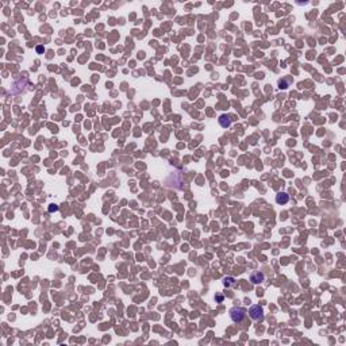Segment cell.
Returning <instances> with one entry per match:
<instances>
[{
	"label": "cell",
	"mask_w": 346,
	"mask_h": 346,
	"mask_svg": "<svg viewBox=\"0 0 346 346\" xmlns=\"http://www.w3.org/2000/svg\"><path fill=\"white\" fill-rule=\"evenodd\" d=\"M229 315H230V319L233 320L234 323H241L246 316V310L243 307H233L229 311Z\"/></svg>",
	"instance_id": "cell-1"
},
{
	"label": "cell",
	"mask_w": 346,
	"mask_h": 346,
	"mask_svg": "<svg viewBox=\"0 0 346 346\" xmlns=\"http://www.w3.org/2000/svg\"><path fill=\"white\" fill-rule=\"evenodd\" d=\"M249 315L253 320H262L264 319V310L260 306H251L249 310Z\"/></svg>",
	"instance_id": "cell-2"
},
{
	"label": "cell",
	"mask_w": 346,
	"mask_h": 346,
	"mask_svg": "<svg viewBox=\"0 0 346 346\" xmlns=\"http://www.w3.org/2000/svg\"><path fill=\"white\" fill-rule=\"evenodd\" d=\"M264 280H265V274L262 272H253L250 276V281L253 284H261Z\"/></svg>",
	"instance_id": "cell-3"
},
{
	"label": "cell",
	"mask_w": 346,
	"mask_h": 346,
	"mask_svg": "<svg viewBox=\"0 0 346 346\" xmlns=\"http://www.w3.org/2000/svg\"><path fill=\"white\" fill-rule=\"evenodd\" d=\"M231 122H233V119H231V116L230 115H221L219 116V124L222 126V127H225V129H227V127H230L231 126Z\"/></svg>",
	"instance_id": "cell-4"
},
{
	"label": "cell",
	"mask_w": 346,
	"mask_h": 346,
	"mask_svg": "<svg viewBox=\"0 0 346 346\" xmlns=\"http://www.w3.org/2000/svg\"><path fill=\"white\" fill-rule=\"evenodd\" d=\"M289 200V195L285 192H278L276 195V203L277 204H287Z\"/></svg>",
	"instance_id": "cell-5"
},
{
	"label": "cell",
	"mask_w": 346,
	"mask_h": 346,
	"mask_svg": "<svg viewBox=\"0 0 346 346\" xmlns=\"http://www.w3.org/2000/svg\"><path fill=\"white\" fill-rule=\"evenodd\" d=\"M235 284V278L234 277H225L223 278V285L225 287H231Z\"/></svg>",
	"instance_id": "cell-6"
},
{
	"label": "cell",
	"mask_w": 346,
	"mask_h": 346,
	"mask_svg": "<svg viewBox=\"0 0 346 346\" xmlns=\"http://www.w3.org/2000/svg\"><path fill=\"white\" fill-rule=\"evenodd\" d=\"M278 85H280V88L285 89L287 86H288V82H287V81H284V80H280V81H278Z\"/></svg>",
	"instance_id": "cell-7"
},
{
	"label": "cell",
	"mask_w": 346,
	"mask_h": 346,
	"mask_svg": "<svg viewBox=\"0 0 346 346\" xmlns=\"http://www.w3.org/2000/svg\"><path fill=\"white\" fill-rule=\"evenodd\" d=\"M58 211V206H56V204H52V206L49 207V212H56Z\"/></svg>",
	"instance_id": "cell-8"
},
{
	"label": "cell",
	"mask_w": 346,
	"mask_h": 346,
	"mask_svg": "<svg viewBox=\"0 0 346 346\" xmlns=\"http://www.w3.org/2000/svg\"><path fill=\"white\" fill-rule=\"evenodd\" d=\"M215 299L218 303H221V302H223V295H218V296H215Z\"/></svg>",
	"instance_id": "cell-9"
},
{
	"label": "cell",
	"mask_w": 346,
	"mask_h": 346,
	"mask_svg": "<svg viewBox=\"0 0 346 346\" xmlns=\"http://www.w3.org/2000/svg\"><path fill=\"white\" fill-rule=\"evenodd\" d=\"M37 52H38V53L45 52V48H42V46H38V48H37Z\"/></svg>",
	"instance_id": "cell-10"
}]
</instances>
